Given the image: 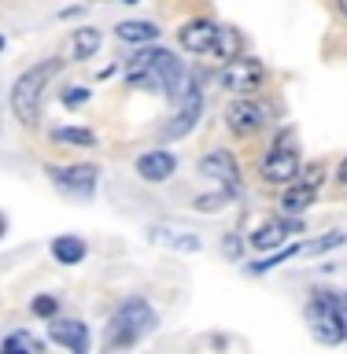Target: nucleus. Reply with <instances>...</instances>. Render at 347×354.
Returning a JSON list of instances; mask_svg holds the SVG:
<instances>
[{"instance_id": "nucleus-1", "label": "nucleus", "mask_w": 347, "mask_h": 354, "mask_svg": "<svg viewBox=\"0 0 347 354\" xmlns=\"http://www.w3.org/2000/svg\"><path fill=\"white\" fill-rule=\"evenodd\" d=\"M60 71H63V59H44L37 66H30V71L15 82V88H11V111H15V118L22 126H37L44 88H48V82Z\"/></svg>"}, {"instance_id": "nucleus-2", "label": "nucleus", "mask_w": 347, "mask_h": 354, "mask_svg": "<svg viewBox=\"0 0 347 354\" xmlns=\"http://www.w3.org/2000/svg\"><path fill=\"white\" fill-rule=\"evenodd\" d=\"M152 328H155V310L144 303V299H130V303H122L118 314L111 317L104 347H133V343Z\"/></svg>"}, {"instance_id": "nucleus-3", "label": "nucleus", "mask_w": 347, "mask_h": 354, "mask_svg": "<svg viewBox=\"0 0 347 354\" xmlns=\"http://www.w3.org/2000/svg\"><path fill=\"white\" fill-rule=\"evenodd\" d=\"M292 137L288 133H281L277 137V144L270 151H266V159H263V181L266 185H292L299 170H303V162H299V151L288 144Z\"/></svg>"}, {"instance_id": "nucleus-4", "label": "nucleus", "mask_w": 347, "mask_h": 354, "mask_svg": "<svg viewBox=\"0 0 347 354\" xmlns=\"http://www.w3.org/2000/svg\"><path fill=\"white\" fill-rule=\"evenodd\" d=\"M266 82V71L259 59H244V55H233L226 59V66L218 71V85L226 88V93H237V96H248L255 88H263Z\"/></svg>"}, {"instance_id": "nucleus-5", "label": "nucleus", "mask_w": 347, "mask_h": 354, "mask_svg": "<svg viewBox=\"0 0 347 354\" xmlns=\"http://www.w3.org/2000/svg\"><path fill=\"white\" fill-rule=\"evenodd\" d=\"M307 325H310V332H314V339H321L326 347L347 339V328H344V321L337 314V306H332L329 292H318L314 303L307 306Z\"/></svg>"}, {"instance_id": "nucleus-6", "label": "nucleus", "mask_w": 347, "mask_h": 354, "mask_svg": "<svg viewBox=\"0 0 347 354\" xmlns=\"http://www.w3.org/2000/svg\"><path fill=\"white\" fill-rule=\"evenodd\" d=\"M48 177L55 181V188H63V192L89 196L96 188L100 170H96L93 162H74V166H48Z\"/></svg>"}, {"instance_id": "nucleus-7", "label": "nucleus", "mask_w": 347, "mask_h": 354, "mask_svg": "<svg viewBox=\"0 0 347 354\" xmlns=\"http://www.w3.org/2000/svg\"><path fill=\"white\" fill-rule=\"evenodd\" d=\"M226 126L237 133V137H251L266 126V111L255 104V100H233L226 111Z\"/></svg>"}, {"instance_id": "nucleus-8", "label": "nucleus", "mask_w": 347, "mask_h": 354, "mask_svg": "<svg viewBox=\"0 0 347 354\" xmlns=\"http://www.w3.org/2000/svg\"><path fill=\"white\" fill-rule=\"evenodd\" d=\"M199 174L215 177L222 188H229V192H237V188H240V166H237V159H233L229 151H222V148L199 159Z\"/></svg>"}, {"instance_id": "nucleus-9", "label": "nucleus", "mask_w": 347, "mask_h": 354, "mask_svg": "<svg viewBox=\"0 0 347 354\" xmlns=\"http://www.w3.org/2000/svg\"><path fill=\"white\" fill-rule=\"evenodd\" d=\"M215 33H218V22H211V19H193V22H185V26L177 30V41H181L185 52L204 55V52L215 48Z\"/></svg>"}, {"instance_id": "nucleus-10", "label": "nucleus", "mask_w": 347, "mask_h": 354, "mask_svg": "<svg viewBox=\"0 0 347 354\" xmlns=\"http://www.w3.org/2000/svg\"><path fill=\"white\" fill-rule=\"evenodd\" d=\"M292 232H299V221L292 218H270V221H263L259 229L251 232V248H259V251H277V248H285V240L292 236Z\"/></svg>"}, {"instance_id": "nucleus-11", "label": "nucleus", "mask_w": 347, "mask_h": 354, "mask_svg": "<svg viewBox=\"0 0 347 354\" xmlns=\"http://www.w3.org/2000/svg\"><path fill=\"white\" fill-rule=\"evenodd\" d=\"M199 115H204V96H199V88L196 85L181 88V111H177V118L166 126V137H185V133L199 122Z\"/></svg>"}, {"instance_id": "nucleus-12", "label": "nucleus", "mask_w": 347, "mask_h": 354, "mask_svg": "<svg viewBox=\"0 0 347 354\" xmlns=\"http://www.w3.org/2000/svg\"><path fill=\"white\" fill-rule=\"evenodd\" d=\"M48 336H52V343H60V347L74 351V354L89 351V328L82 325V321H52Z\"/></svg>"}, {"instance_id": "nucleus-13", "label": "nucleus", "mask_w": 347, "mask_h": 354, "mask_svg": "<svg viewBox=\"0 0 347 354\" xmlns=\"http://www.w3.org/2000/svg\"><path fill=\"white\" fill-rule=\"evenodd\" d=\"M174 170H177V159L170 151H148V155H141L137 159V174L144 177V181H152V185H159V181H166V177H174Z\"/></svg>"}, {"instance_id": "nucleus-14", "label": "nucleus", "mask_w": 347, "mask_h": 354, "mask_svg": "<svg viewBox=\"0 0 347 354\" xmlns=\"http://www.w3.org/2000/svg\"><path fill=\"white\" fill-rule=\"evenodd\" d=\"M115 37L130 41V44H152L159 37V26H155V22H144V19H126L115 26Z\"/></svg>"}, {"instance_id": "nucleus-15", "label": "nucleus", "mask_w": 347, "mask_h": 354, "mask_svg": "<svg viewBox=\"0 0 347 354\" xmlns=\"http://www.w3.org/2000/svg\"><path fill=\"white\" fill-rule=\"evenodd\" d=\"M314 192H318V188H310L303 181H292L285 188V196H281V210H285V214H292V218L303 214V210L314 203Z\"/></svg>"}, {"instance_id": "nucleus-16", "label": "nucleus", "mask_w": 347, "mask_h": 354, "mask_svg": "<svg viewBox=\"0 0 347 354\" xmlns=\"http://www.w3.org/2000/svg\"><path fill=\"white\" fill-rule=\"evenodd\" d=\"M155 52H159V48H141L137 55H130V63H126V82H130V85H148Z\"/></svg>"}, {"instance_id": "nucleus-17", "label": "nucleus", "mask_w": 347, "mask_h": 354, "mask_svg": "<svg viewBox=\"0 0 347 354\" xmlns=\"http://www.w3.org/2000/svg\"><path fill=\"white\" fill-rule=\"evenodd\" d=\"M218 55V59H233V55H240L244 52V37H240V30H233V26H218L215 33V48H211Z\"/></svg>"}, {"instance_id": "nucleus-18", "label": "nucleus", "mask_w": 347, "mask_h": 354, "mask_svg": "<svg viewBox=\"0 0 347 354\" xmlns=\"http://www.w3.org/2000/svg\"><path fill=\"white\" fill-rule=\"evenodd\" d=\"M52 254H55V262H63V266H78V262L85 259V240H78V236H55Z\"/></svg>"}, {"instance_id": "nucleus-19", "label": "nucleus", "mask_w": 347, "mask_h": 354, "mask_svg": "<svg viewBox=\"0 0 347 354\" xmlns=\"http://www.w3.org/2000/svg\"><path fill=\"white\" fill-rule=\"evenodd\" d=\"M96 48H100V30H93V26L78 30L74 37H71V52H74V59H89V55H96Z\"/></svg>"}, {"instance_id": "nucleus-20", "label": "nucleus", "mask_w": 347, "mask_h": 354, "mask_svg": "<svg viewBox=\"0 0 347 354\" xmlns=\"http://www.w3.org/2000/svg\"><path fill=\"white\" fill-rule=\"evenodd\" d=\"M4 351H8V354H15V351L41 354V351H44V343H41L37 336H30V332H15V336H8V339H4Z\"/></svg>"}, {"instance_id": "nucleus-21", "label": "nucleus", "mask_w": 347, "mask_h": 354, "mask_svg": "<svg viewBox=\"0 0 347 354\" xmlns=\"http://www.w3.org/2000/svg\"><path fill=\"white\" fill-rule=\"evenodd\" d=\"M52 137L55 140H66V144H96V133L93 129H78V126H60V129H52Z\"/></svg>"}, {"instance_id": "nucleus-22", "label": "nucleus", "mask_w": 347, "mask_h": 354, "mask_svg": "<svg viewBox=\"0 0 347 354\" xmlns=\"http://www.w3.org/2000/svg\"><path fill=\"white\" fill-rule=\"evenodd\" d=\"M152 236L163 240V243H174V248H181V251H199V240L188 236V232H185V236H170L166 229H152Z\"/></svg>"}, {"instance_id": "nucleus-23", "label": "nucleus", "mask_w": 347, "mask_h": 354, "mask_svg": "<svg viewBox=\"0 0 347 354\" xmlns=\"http://www.w3.org/2000/svg\"><path fill=\"white\" fill-rule=\"evenodd\" d=\"M344 243V232H329L326 240H314V243H303V254H318V251H329V248H340Z\"/></svg>"}, {"instance_id": "nucleus-24", "label": "nucleus", "mask_w": 347, "mask_h": 354, "mask_svg": "<svg viewBox=\"0 0 347 354\" xmlns=\"http://www.w3.org/2000/svg\"><path fill=\"white\" fill-rule=\"evenodd\" d=\"M55 310H60L55 295H37V299H33V314H37V317H55Z\"/></svg>"}, {"instance_id": "nucleus-25", "label": "nucleus", "mask_w": 347, "mask_h": 354, "mask_svg": "<svg viewBox=\"0 0 347 354\" xmlns=\"http://www.w3.org/2000/svg\"><path fill=\"white\" fill-rule=\"evenodd\" d=\"M63 104H66V107H82V104H89V88H82V85L63 88Z\"/></svg>"}, {"instance_id": "nucleus-26", "label": "nucleus", "mask_w": 347, "mask_h": 354, "mask_svg": "<svg viewBox=\"0 0 347 354\" xmlns=\"http://www.w3.org/2000/svg\"><path fill=\"white\" fill-rule=\"evenodd\" d=\"M226 199H229V188H222L218 196H207V199L199 196V199H196V210H218L222 203H226Z\"/></svg>"}, {"instance_id": "nucleus-27", "label": "nucleus", "mask_w": 347, "mask_h": 354, "mask_svg": "<svg viewBox=\"0 0 347 354\" xmlns=\"http://www.w3.org/2000/svg\"><path fill=\"white\" fill-rule=\"evenodd\" d=\"M299 174H303V185H310V188H318L321 177H326V170H321V166H307V170H299Z\"/></svg>"}, {"instance_id": "nucleus-28", "label": "nucleus", "mask_w": 347, "mask_h": 354, "mask_svg": "<svg viewBox=\"0 0 347 354\" xmlns=\"http://www.w3.org/2000/svg\"><path fill=\"white\" fill-rule=\"evenodd\" d=\"M337 177H340V185H344V188H347V159H344V162H340V174H337Z\"/></svg>"}, {"instance_id": "nucleus-29", "label": "nucleus", "mask_w": 347, "mask_h": 354, "mask_svg": "<svg viewBox=\"0 0 347 354\" xmlns=\"http://www.w3.org/2000/svg\"><path fill=\"white\" fill-rule=\"evenodd\" d=\"M337 8H340V15L347 19V0H337Z\"/></svg>"}, {"instance_id": "nucleus-30", "label": "nucleus", "mask_w": 347, "mask_h": 354, "mask_svg": "<svg viewBox=\"0 0 347 354\" xmlns=\"http://www.w3.org/2000/svg\"><path fill=\"white\" fill-rule=\"evenodd\" d=\"M4 229H8V221H4V214H0V236H4Z\"/></svg>"}, {"instance_id": "nucleus-31", "label": "nucleus", "mask_w": 347, "mask_h": 354, "mask_svg": "<svg viewBox=\"0 0 347 354\" xmlns=\"http://www.w3.org/2000/svg\"><path fill=\"white\" fill-rule=\"evenodd\" d=\"M122 4H137V0H122Z\"/></svg>"}, {"instance_id": "nucleus-32", "label": "nucleus", "mask_w": 347, "mask_h": 354, "mask_svg": "<svg viewBox=\"0 0 347 354\" xmlns=\"http://www.w3.org/2000/svg\"><path fill=\"white\" fill-rule=\"evenodd\" d=\"M0 52H4V37H0Z\"/></svg>"}]
</instances>
